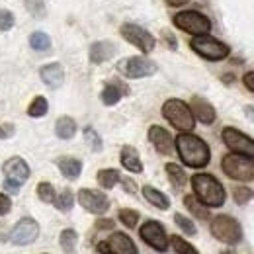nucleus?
<instances>
[{"instance_id":"nucleus-1","label":"nucleus","mask_w":254,"mask_h":254,"mask_svg":"<svg viewBox=\"0 0 254 254\" xmlns=\"http://www.w3.org/2000/svg\"><path fill=\"white\" fill-rule=\"evenodd\" d=\"M176 151H178L182 162L190 168H203L209 164V159H211L207 143L203 139L191 135L190 131L176 137Z\"/></svg>"},{"instance_id":"nucleus-2","label":"nucleus","mask_w":254,"mask_h":254,"mask_svg":"<svg viewBox=\"0 0 254 254\" xmlns=\"http://www.w3.org/2000/svg\"><path fill=\"white\" fill-rule=\"evenodd\" d=\"M191 188H193L195 197L207 207H221L225 203V197H227L225 188L211 174H195L191 178Z\"/></svg>"},{"instance_id":"nucleus-3","label":"nucleus","mask_w":254,"mask_h":254,"mask_svg":"<svg viewBox=\"0 0 254 254\" xmlns=\"http://www.w3.org/2000/svg\"><path fill=\"white\" fill-rule=\"evenodd\" d=\"M162 116L170 122V126L176 127L178 131L182 133H188L195 126V118L191 114L190 106L178 98H172V100H166L164 106H162Z\"/></svg>"},{"instance_id":"nucleus-4","label":"nucleus","mask_w":254,"mask_h":254,"mask_svg":"<svg viewBox=\"0 0 254 254\" xmlns=\"http://www.w3.org/2000/svg\"><path fill=\"white\" fill-rule=\"evenodd\" d=\"M221 168L223 172L229 178H233V180H239V182H251V180H254V160L249 159V157L231 153V155L223 157Z\"/></svg>"},{"instance_id":"nucleus-5","label":"nucleus","mask_w":254,"mask_h":254,"mask_svg":"<svg viewBox=\"0 0 254 254\" xmlns=\"http://www.w3.org/2000/svg\"><path fill=\"white\" fill-rule=\"evenodd\" d=\"M211 235L225 245H237L243 239V227L231 215H217L211 219Z\"/></svg>"},{"instance_id":"nucleus-6","label":"nucleus","mask_w":254,"mask_h":254,"mask_svg":"<svg viewBox=\"0 0 254 254\" xmlns=\"http://www.w3.org/2000/svg\"><path fill=\"white\" fill-rule=\"evenodd\" d=\"M190 45L197 55H201L207 61H221L231 53L227 43H223L215 37H209V35H195Z\"/></svg>"},{"instance_id":"nucleus-7","label":"nucleus","mask_w":254,"mask_h":254,"mask_svg":"<svg viewBox=\"0 0 254 254\" xmlns=\"http://www.w3.org/2000/svg\"><path fill=\"white\" fill-rule=\"evenodd\" d=\"M174 24L176 28H180L182 32L191 33V35H207L211 30V22L207 16L199 14V12H193V10H184V12H178L174 16Z\"/></svg>"},{"instance_id":"nucleus-8","label":"nucleus","mask_w":254,"mask_h":254,"mask_svg":"<svg viewBox=\"0 0 254 254\" xmlns=\"http://www.w3.org/2000/svg\"><path fill=\"white\" fill-rule=\"evenodd\" d=\"M223 143L237 155H243V157H249L254 159V139H251L249 135H245L243 131L235 129V127H225L221 133Z\"/></svg>"},{"instance_id":"nucleus-9","label":"nucleus","mask_w":254,"mask_h":254,"mask_svg":"<svg viewBox=\"0 0 254 254\" xmlns=\"http://www.w3.org/2000/svg\"><path fill=\"white\" fill-rule=\"evenodd\" d=\"M118 70L127 78H145L157 72V64L147 57H129L118 64Z\"/></svg>"},{"instance_id":"nucleus-10","label":"nucleus","mask_w":254,"mask_h":254,"mask_svg":"<svg viewBox=\"0 0 254 254\" xmlns=\"http://www.w3.org/2000/svg\"><path fill=\"white\" fill-rule=\"evenodd\" d=\"M120 32L124 35V39H127L131 45H135L143 53H151L155 49V37L137 24H124Z\"/></svg>"},{"instance_id":"nucleus-11","label":"nucleus","mask_w":254,"mask_h":254,"mask_svg":"<svg viewBox=\"0 0 254 254\" xmlns=\"http://www.w3.org/2000/svg\"><path fill=\"white\" fill-rule=\"evenodd\" d=\"M39 237V225L32 217H24L14 225V229L10 231V241L18 247L24 245H32L33 241Z\"/></svg>"},{"instance_id":"nucleus-12","label":"nucleus","mask_w":254,"mask_h":254,"mask_svg":"<svg viewBox=\"0 0 254 254\" xmlns=\"http://www.w3.org/2000/svg\"><path fill=\"white\" fill-rule=\"evenodd\" d=\"M139 235H141V239H143L149 247H153V249L159 251V253H164V251L168 249L166 231H164V227H162L159 221H147L139 229Z\"/></svg>"},{"instance_id":"nucleus-13","label":"nucleus","mask_w":254,"mask_h":254,"mask_svg":"<svg viewBox=\"0 0 254 254\" xmlns=\"http://www.w3.org/2000/svg\"><path fill=\"white\" fill-rule=\"evenodd\" d=\"M98 251L104 254H139L135 243L126 233H112L108 237V241L98 245Z\"/></svg>"},{"instance_id":"nucleus-14","label":"nucleus","mask_w":254,"mask_h":254,"mask_svg":"<svg viewBox=\"0 0 254 254\" xmlns=\"http://www.w3.org/2000/svg\"><path fill=\"white\" fill-rule=\"evenodd\" d=\"M76 197H78V203H80L86 211H90V213H94V215H104V213L108 211V207H110L108 195L98 190H88V188H84V190L78 191Z\"/></svg>"},{"instance_id":"nucleus-15","label":"nucleus","mask_w":254,"mask_h":254,"mask_svg":"<svg viewBox=\"0 0 254 254\" xmlns=\"http://www.w3.org/2000/svg\"><path fill=\"white\" fill-rule=\"evenodd\" d=\"M4 174L8 180L16 182V184H24L28 178H30V166L28 162L20 157H12L10 160L4 162Z\"/></svg>"},{"instance_id":"nucleus-16","label":"nucleus","mask_w":254,"mask_h":254,"mask_svg":"<svg viewBox=\"0 0 254 254\" xmlns=\"http://www.w3.org/2000/svg\"><path fill=\"white\" fill-rule=\"evenodd\" d=\"M190 110H191V114H193V118L199 120V122L205 124V126H211V124L215 122V118H217L215 108H213L207 100H203V98H199V96H193V98H191Z\"/></svg>"},{"instance_id":"nucleus-17","label":"nucleus","mask_w":254,"mask_h":254,"mask_svg":"<svg viewBox=\"0 0 254 254\" xmlns=\"http://www.w3.org/2000/svg\"><path fill=\"white\" fill-rule=\"evenodd\" d=\"M149 141L155 145V149L160 155H170L174 149V141H172L170 133L160 126H153L149 129Z\"/></svg>"},{"instance_id":"nucleus-18","label":"nucleus","mask_w":254,"mask_h":254,"mask_svg":"<svg viewBox=\"0 0 254 254\" xmlns=\"http://www.w3.org/2000/svg\"><path fill=\"white\" fill-rule=\"evenodd\" d=\"M39 76L49 88H59V86H63L64 82V70L59 63H49L45 66H41L39 68Z\"/></svg>"},{"instance_id":"nucleus-19","label":"nucleus","mask_w":254,"mask_h":254,"mask_svg":"<svg viewBox=\"0 0 254 254\" xmlns=\"http://www.w3.org/2000/svg\"><path fill=\"white\" fill-rule=\"evenodd\" d=\"M116 51H118L116 43H112V41H96L90 47V61L94 64L106 63L116 55Z\"/></svg>"},{"instance_id":"nucleus-20","label":"nucleus","mask_w":254,"mask_h":254,"mask_svg":"<svg viewBox=\"0 0 254 254\" xmlns=\"http://www.w3.org/2000/svg\"><path fill=\"white\" fill-rule=\"evenodd\" d=\"M120 159H122V164H124V168H127L129 172H135V174L143 172V162H141V159H139V153H137L133 147L126 145V147L122 149V155H120Z\"/></svg>"},{"instance_id":"nucleus-21","label":"nucleus","mask_w":254,"mask_h":254,"mask_svg":"<svg viewBox=\"0 0 254 254\" xmlns=\"http://www.w3.org/2000/svg\"><path fill=\"white\" fill-rule=\"evenodd\" d=\"M57 166H59L61 174H63L64 178H68V180L78 178L80 172H82V162L78 159H72V157H61V159L57 160Z\"/></svg>"},{"instance_id":"nucleus-22","label":"nucleus","mask_w":254,"mask_h":254,"mask_svg":"<svg viewBox=\"0 0 254 254\" xmlns=\"http://www.w3.org/2000/svg\"><path fill=\"white\" fill-rule=\"evenodd\" d=\"M143 195H145V199H147L151 205H155V207H159V209H168V207H170V199H168L160 190L153 188V186H145V188H143Z\"/></svg>"},{"instance_id":"nucleus-23","label":"nucleus","mask_w":254,"mask_h":254,"mask_svg":"<svg viewBox=\"0 0 254 254\" xmlns=\"http://www.w3.org/2000/svg\"><path fill=\"white\" fill-rule=\"evenodd\" d=\"M184 205L188 207V211H190L193 217H197V219H209V209H207V205L205 203H201L195 195H186L184 197Z\"/></svg>"},{"instance_id":"nucleus-24","label":"nucleus","mask_w":254,"mask_h":254,"mask_svg":"<svg viewBox=\"0 0 254 254\" xmlns=\"http://www.w3.org/2000/svg\"><path fill=\"white\" fill-rule=\"evenodd\" d=\"M55 133H57L59 139H64V141H66V139H72L74 133H76V124H74V120L68 118V116L59 118L57 124H55Z\"/></svg>"},{"instance_id":"nucleus-25","label":"nucleus","mask_w":254,"mask_h":254,"mask_svg":"<svg viewBox=\"0 0 254 254\" xmlns=\"http://www.w3.org/2000/svg\"><path fill=\"white\" fill-rule=\"evenodd\" d=\"M166 174H168V178H170V182H172V186L174 188H184L186 186V182H188V176H186V172L178 166V164H174V162H168L166 164Z\"/></svg>"},{"instance_id":"nucleus-26","label":"nucleus","mask_w":254,"mask_h":254,"mask_svg":"<svg viewBox=\"0 0 254 254\" xmlns=\"http://www.w3.org/2000/svg\"><path fill=\"white\" fill-rule=\"evenodd\" d=\"M120 178L122 176H120V172L116 168H104V170L98 172V184L102 188H106V190H112L120 182Z\"/></svg>"},{"instance_id":"nucleus-27","label":"nucleus","mask_w":254,"mask_h":254,"mask_svg":"<svg viewBox=\"0 0 254 254\" xmlns=\"http://www.w3.org/2000/svg\"><path fill=\"white\" fill-rule=\"evenodd\" d=\"M59 243H61V249H63L64 253H74V249H76V243H78V235H76V231L74 229H64L63 233H61V237H59Z\"/></svg>"},{"instance_id":"nucleus-28","label":"nucleus","mask_w":254,"mask_h":254,"mask_svg":"<svg viewBox=\"0 0 254 254\" xmlns=\"http://www.w3.org/2000/svg\"><path fill=\"white\" fill-rule=\"evenodd\" d=\"M122 94L124 92H122V88L118 84H108L104 88V92H102V102L106 106H114V104H118L122 100Z\"/></svg>"},{"instance_id":"nucleus-29","label":"nucleus","mask_w":254,"mask_h":254,"mask_svg":"<svg viewBox=\"0 0 254 254\" xmlns=\"http://www.w3.org/2000/svg\"><path fill=\"white\" fill-rule=\"evenodd\" d=\"M30 45H32V49H35V51H47L51 47V39H49L47 33L33 32L30 35Z\"/></svg>"},{"instance_id":"nucleus-30","label":"nucleus","mask_w":254,"mask_h":254,"mask_svg":"<svg viewBox=\"0 0 254 254\" xmlns=\"http://www.w3.org/2000/svg\"><path fill=\"white\" fill-rule=\"evenodd\" d=\"M55 207L61 209V211H70L72 205H74V195L70 190H63L59 195H55Z\"/></svg>"},{"instance_id":"nucleus-31","label":"nucleus","mask_w":254,"mask_h":254,"mask_svg":"<svg viewBox=\"0 0 254 254\" xmlns=\"http://www.w3.org/2000/svg\"><path fill=\"white\" fill-rule=\"evenodd\" d=\"M47 110H49V104H47V100H45L43 96H37V98L33 100L32 104H30V108H28V114H30L32 118H43V116L47 114Z\"/></svg>"},{"instance_id":"nucleus-32","label":"nucleus","mask_w":254,"mask_h":254,"mask_svg":"<svg viewBox=\"0 0 254 254\" xmlns=\"http://www.w3.org/2000/svg\"><path fill=\"white\" fill-rule=\"evenodd\" d=\"M84 141H86V145L94 151V153H100L102 151V139H100V135H98V131H96L94 127H86L84 129Z\"/></svg>"},{"instance_id":"nucleus-33","label":"nucleus","mask_w":254,"mask_h":254,"mask_svg":"<svg viewBox=\"0 0 254 254\" xmlns=\"http://www.w3.org/2000/svg\"><path fill=\"white\" fill-rule=\"evenodd\" d=\"M170 245H172V249L178 254H199L191 247L190 243H186L182 237H172V239H170Z\"/></svg>"},{"instance_id":"nucleus-34","label":"nucleus","mask_w":254,"mask_h":254,"mask_svg":"<svg viewBox=\"0 0 254 254\" xmlns=\"http://www.w3.org/2000/svg\"><path fill=\"white\" fill-rule=\"evenodd\" d=\"M37 195H39L41 201L53 203L55 201V188L49 182H41V184H37Z\"/></svg>"},{"instance_id":"nucleus-35","label":"nucleus","mask_w":254,"mask_h":254,"mask_svg":"<svg viewBox=\"0 0 254 254\" xmlns=\"http://www.w3.org/2000/svg\"><path fill=\"white\" fill-rule=\"evenodd\" d=\"M26 8L33 18H45V14H47L43 0H26Z\"/></svg>"},{"instance_id":"nucleus-36","label":"nucleus","mask_w":254,"mask_h":254,"mask_svg":"<svg viewBox=\"0 0 254 254\" xmlns=\"http://www.w3.org/2000/svg\"><path fill=\"white\" fill-rule=\"evenodd\" d=\"M174 223H176V225H178L186 235H190V237H193V235L197 233V229H195L193 221L188 219V217H184L182 213H176V215H174Z\"/></svg>"},{"instance_id":"nucleus-37","label":"nucleus","mask_w":254,"mask_h":254,"mask_svg":"<svg viewBox=\"0 0 254 254\" xmlns=\"http://www.w3.org/2000/svg\"><path fill=\"white\" fill-rule=\"evenodd\" d=\"M233 197H235V201H237L239 205H245V203H249V201L254 197V191L251 190V188L239 186V188L233 190Z\"/></svg>"},{"instance_id":"nucleus-38","label":"nucleus","mask_w":254,"mask_h":254,"mask_svg":"<svg viewBox=\"0 0 254 254\" xmlns=\"http://www.w3.org/2000/svg\"><path fill=\"white\" fill-rule=\"evenodd\" d=\"M120 221L124 223L126 227H129V229L137 227V223H139V211H135V209H122L120 211Z\"/></svg>"},{"instance_id":"nucleus-39","label":"nucleus","mask_w":254,"mask_h":254,"mask_svg":"<svg viewBox=\"0 0 254 254\" xmlns=\"http://www.w3.org/2000/svg\"><path fill=\"white\" fill-rule=\"evenodd\" d=\"M14 28V14L8 10H0V30L8 32Z\"/></svg>"},{"instance_id":"nucleus-40","label":"nucleus","mask_w":254,"mask_h":254,"mask_svg":"<svg viewBox=\"0 0 254 254\" xmlns=\"http://www.w3.org/2000/svg\"><path fill=\"white\" fill-rule=\"evenodd\" d=\"M10 207H12L10 197H8V195H4V193H0V215L8 213V211H10Z\"/></svg>"},{"instance_id":"nucleus-41","label":"nucleus","mask_w":254,"mask_h":254,"mask_svg":"<svg viewBox=\"0 0 254 254\" xmlns=\"http://www.w3.org/2000/svg\"><path fill=\"white\" fill-rule=\"evenodd\" d=\"M120 180H122L126 191H129V193H135V191H137V186H135V182H133L131 178H120Z\"/></svg>"},{"instance_id":"nucleus-42","label":"nucleus","mask_w":254,"mask_h":254,"mask_svg":"<svg viewBox=\"0 0 254 254\" xmlns=\"http://www.w3.org/2000/svg\"><path fill=\"white\" fill-rule=\"evenodd\" d=\"M4 188L10 191V193H18L20 191V184H16V182H12V180H4Z\"/></svg>"},{"instance_id":"nucleus-43","label":"nucleus","mask_w":254,"mask_h":254,"mask_svg":"<svg viewBox=\"0 0 254 254\" xmlns=\"http://www.w3.org/2000/svg\"><path fill=\"white\" fill-rule=\"evenodd\" d=\"M243 80H245V86H247L251 92H254V70L253 72H247Z\"/></svg>"},{"instance_id":"nucleus-44","label":"nucleus","mask_w":254,"mask_h":254,"mask_svg":"<svg viewBox=\"0 0 254 254\" xmlns=\"http://www.w3.org/2000/svg\"><path fill=\"white\" fill-rule=\"evenodd\" d=\"M98 229H114V221L112 219H102V221L96 223Z\"/></svg>"},{"instance_id":"nucleus-45","label":"nucleus","mask_w":254,"mask_h":254,"mask_svg":"<svg viewBox=\"0 0 254 254\" xmlns=\"http://www.w3.org/2000/svg\"><path fill=\"white\" fill-rule=\"evenodd\" d=\"M164 35H166V41H168V45L172 47V49H176V41H174V35L172 33H168V32H162Z\"/></svg>"},{"instance_id":"nucleus-46","label":"nucleus","mask_w":254,"mask_h":254,"mask_svg":"<svg viewBox=\"0 0 254 254\" xmlns=\"http://www.w3.org/2000/svg\"><path fill=\"white\" fill-rule=\"evenodd\" d=\"M245 116H247L251 122H254V106H247V108H245Z\"/></svg>"},{"instance_id":"nucleus-47","label":"nucleus","mask_w":254,"mask_h":254,"mask_svg":"<svg viewBox=\"0 0 254 254\" xmlns=\"http://www.w3.org/2000/svg\"><path fill=\"white\" fill-rule=\"evenodd\" d=\"M168 2H170V4H184L186 0H168Z\"/></svg>"},{"instance_id":"nucleus-48","label":"nucleus","mask_w":254,"mask_h":254,"mask_svg":"<svg viewBox=\"0 0 254 254\" xmlns=\"http://www.w3.org/2000/svg\"><path fill=\"white\" fill-rule=\"evenodd\" d=\"M4 137H6V133H4V129L0 127V139H4Z\"/></svg>"},{"instance_id":"nucleus-49","label":"nucleus","mask_w":254,"mask_h":254,"mask_svg":"<svg viewBox=\"0 0 254 254\" xmlns=\"http://www.w3.org/2000/svg\"><path fill=\"white\" fill-rule=\"evenodd\" d=\"M98 254H104V253H98Z\"/></svg>"}]
</instances>
